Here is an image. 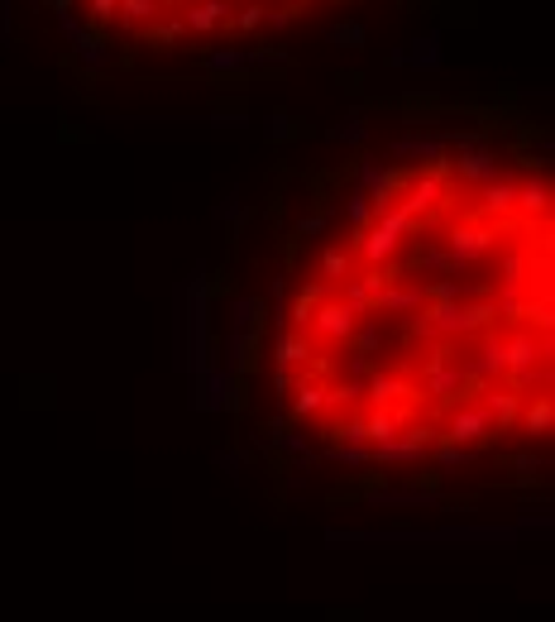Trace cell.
Wrapping results in <instances>:
<instances>
[{
  "instance_id": "obj_1",
  "label": "cell",
  "mask_w": 555,
  "mask_h": 622,
  "mask_svg": "<svg viewBox=\"0 0 555 622\" xmlns=\"http://www.w3.org/2000/svg\"><path fill=\"white\" fill-rule=\"evenodd\" d=\"M230 10H234L230 0H187V5H177V20H182V33L206 39V33L230 24Z\"/></svg>"
},
{
  "instance_id": "obj_2",
  "label": "cell",
  "mask_w": 555,
  "mask_h": 622,
  "mask_svg": "<svg viewBox=\"0 0 555 622\" xmlns=\"http://www.w3.org/2000/svg\"><path fill=\"white\" fill-rule=\"evenodd\" d=\"M167 5L163 0H120V5H115V20H120V29H148V24H158V14H163Z\"/></svg>"
},
{
  "instance_id": "obj_6",
  "label": "cell",
  "mask_w": 555,
  "mask_h": 622,
  "mask_svg": "<svg viewBox=\"0 0 555 622\" xmlns=\"http://www.w3.org/2000/svg\"><path fill=\"white\" fill-rule=\"evenodd\" d=\"M115 5H120V0H91V5H87V20H91L96 29L115 24Z\"/></svg>"
},
{
  "instance_id": "obj_10",
  "label": "cell",
  "mask_w": 555,
  "mask_h": 622,
  "mask_svg": "<svg viewBox=\"0 0 555 622\" xmlns=\"http://www.w3.org/2000/svg\"><path fill=\"white\" fill-rule=\"evenodd\" d=\"M72 5H77V0H72Z\"/></svg>"
},
{
  "instance_id": "obj_8",
  "label": "cell",
  "mask_w": 555,
  "mask_h": 622,
  "mask_svg": "<svg viewBox=\"0 0 555 622\" xmlns=\"http://www.w3.org/2000/svg\"><path fill=\"white\" fill-rule=\"evenodd\" d=\"M0 39H10V0H0Z\"/></svg>"
},
{
  "instance_id": "obj_5",
  "label": "cell",
  "mask_w": 555,
  "mask_h": 622,
  "mask_svg": "<svg viewBox=\"0 0 555 622\" xmlns=\"http://www.w3.org/2000/svg\"><path fill=\"white\" fill-rule=\"evenodd\" d=\"M297 20H301L297 5H268V10H263V24H268V29H288V24H297Z\"/></svg>"
},
{
  "instance_id": "obj_7",
  "label": "cell",
  "mask_w": 555,
  "mask_h": 622,
  "mask_svg": "<svg viewBox=\"0 0 555 622\" xmlns=\"http://www.w3.org/2000/svg\"><path fill=\"white\" fill-rule=\"evenodd\" d=\"M330 39L340 43V48H359V43H364V29H359V24H335Z\"/></svg>"
},
{
  "instance_id": "obj_4",
  "label": "cell",
  "mask_w": 555,
  "mask_h": 622,
  "mask_svg": "<svg viewBox=\"0 0 555 622\" xmlns=\"http://www.w3.org/2000/svg\"><path fill=\"white\" fill-rule=\"evenodd\" d=\"M412 67H441V29H431L426 39H416L412 43V53H407Z\"/></svg>"
},
{
  "instance_id": "obj_9",
  "label": "cell",
  "mask_w": 555,
  "mask_h": 622,
  "mask_svg": "<svg viewBox=\"0 0 555 622\" xmlns=\"http://www.w3.org/2000/svg\"><path fill=\"white\" fill-rule=\"evenodd\" d=\"M163 5H167V10H177V5H187V0H163Z\"/></svg>"
},
{
  "instance_id": "obj_3",
  "label": "cell",
  "mask_w": 555,
  "mask_h": 622,
  "mask_svg": "<svg viewBox=\"0 0 555 622\" xmlns=\"http://www.w3.org/2000/svg\"><path fill=\"white\" fill-rule=\"evenodd\" d=\"M263 10H268V0H244V5H234V14H230L225 29H234V33H259V29H263Z\"/></svg>"
}]
</instances>
